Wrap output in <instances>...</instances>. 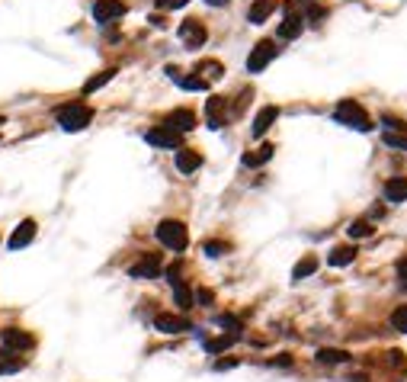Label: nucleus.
<instances>
[{
	"label": "nucleus",
	"instance_id": "nucleus-1",
	"mask_svg": "<svg viewBox=\"0 0 407 382\" xmlns=\"http://www.w3.org/2000/svg\"><path fill=\"white\" fill-rule=\"evenodd\" d=\"M55 119H58V125L64 132H81V129H87L90 125V119H93V109L87 107V103H64V107H58L55 109Z\"/></svg>",
	"mask_w": 407,
	"mask_h": 382
},
{
	"label": "nucleus",
	"instance_id": "nucleus-2",
	"mask_svg": "<svg viewBox=\"0 0 407 382\" xmlns=\"http://www.w3.org/2000/svg\"><path fill=\"white\" fill-rule=\"evenodd\" d=\"M333 119H337L340 125H350V129L356 132H369L372 129V119L369 113L356 103V100H340L337 109H333Z\"/></svg>",
	"mask_w": 407,
	"mask_h": 382
},
{
	"label": "nucleus",
	"instance_id": "nucleus-3",
	"mask_svg": "<svg viewBox=\"0 0 407 382\" xmlns=\"http://www.w3.org/2000/svg\"><path fill=\"white\" fill-rule=\"evenodd\" d=\"M158 241L164 247H170V251H186V245H189V235H186V225L183 222H177V219H164V222L158 225Z\"/></svg>",
	"mask_w": 407,
	"mask_h": 382
},
{
	"label": "nucleus",
	"instance_id": "nucleus-4",
	"mask_svg": "<svg viewBox=\"0 0 407 382\" xmlns=\"http://www.w3.org/2000/svg\"><path fill=\"white\" fill-rule=\"evenodd\" d=\"M205 39H209V32H205V26L199 23V20H186V23L180 26V42L186 48H202Z\"/></svg>",
	"mask_w": 407,
	"mask_h": 382
},
{
	"label": "nucleus",
	"instance_id": "nucleus-5",
	"mask_svg": "<svg viewBox=\"0 0 407 382\" xmlns=\"http://www.w3.org/2000/svg\"><path fill=\"white\" fill-rule=\"evenodd\" d=\"M273 58H276V46H273L270 39H266V42H260V46H256L254 52H250V58H247V71H250V74H260V71H263L266 64L273 62Z\"/></svg>",
	"mask_w": 407,
	"mask_h": 382
},
{
	"label": "nucleus",
	"instance_id": "nucleus-6",
	"mask_svg": "<svg viewBox=\"0 0 407 382\" xmlns=\"http://www.w3.org/2000/svg\"><path fill=\"white\" fill-rule=\"evenodd\" d=\"M158 273H160V257H158V254H144L138 264L128 267V276H132V280H154Z\"/></svg>",
	"mask_w": 407,
	"mask_h": 382
},
{
	"label": "nucleus",
	"instance_id": "nucleus-7",
	"mask_svg": "<svg viewBox=\"0 0 407 382\" xmlns=\"http://www.w3.org/2000/svg\"><path fill=\"white\" fill-rule=\"evenodd\" d=\"M122 13H125V4L122 0H97L93 4V20L97 23H113Z\"/></svg>",
	"mask_w": 407,
	"mask_h": 382
},
{
	"label": "nucleus",
	"instance_id": "nucleus-8",
	"mask_svg": "<svg viewBox=\"0 0 407 382\" xmlns=\"http://www.w3.org/2000/svg\"><path fill=\"white\" fill-rule=\"evenodd\" d=\"M148 145L154 148H180V132H174L170 125H158L148 132Z\"/></svg>",
	"mask_w": 407,
	"mask_h": 382
},
{
	"label": "nucleus",
	"instance_id": "nucleus-9",
	"mask_svg": "<svg viewBox=\"0 0 407 382\" xmlns=\"http://www.w3.org/2000/svg\"><path fill=\"white\" fill-rule=\"evenodd\" d=\"M154 328H158L160 334H183V331H189V321L180 318V315L160 312L158 318H154Z\"/></svg>",
	"mask_w": 407,
	"mask_h": 382
},
{
	"label": "nucleus",
	"instance_id": "nucleus-10",
	"mask_svg": "<svg viewBox=\"0 0 407 382\" xmlns=\"http://www.w3.org/2000/svg\"><path fill=\"white\" fill-rule=\"evenodd\" d=\"M205 116H209V129H221L228 119V100L225 97H212L205 103Z\"/></svg>",
	"mask_w": 407,
	"mask_h": 382
},
{
	"label": "nucleus",
	"instance_id": "nucleus-11",
	"mask_svg": "<svg viewBox=\"0 0 407 382\" xmlns=\"http://www.w3.org/2000/svg\"><path fill=\"white\" fill-rule=\"evenodd\" d=\"M164 125H170L174 132H193L196 129V116H193V109H174V113L167 116V123Z\"/></svg>",
	"mask_w": 407,
	"mask_h": 382
},
{
	"label": "nucleus",
	"instance_id": "nucleus-12",
	"mask_svg": "<svg viewBox=\"0 0 407 382\" xmlns=\"http://www.w3.org/2000/svg\"><path fill=\"white\" fill-rule=\"evenodd\" d=\"M0 341H4V347L7 350H29L36 341H32V334H26V331H16V328H7L4 334H0Z\"/></svg>",
	"mask_w": 407,
	"mask_h": 382
},
{
	"label": "nucleus",
	"instance_id": "nucleus-13",
	"mask_svg": "<svg viewBox=\"0 0 407 382\" xmlns=\"http://www.w3.org/2000/svg\"><path fill=\"white\" fill-rule=\"evenodd\" d=\"M32 238H36V222H32V219H26V222H20L13 228V235H10V247H13V251H20V247L29 245Z\"/></svg>",
	"mask_w": 407,
	"mask_h": 382
},
{
	"label": "nucleus",
	"instance_id": "nucleus-14",
	"mask_svg": "<svg viewBox=\"0 0 407 382\" xmlns=\"http://www.w3.org/2000/svg\"><path fill=\"white\" fill-rule=\"evenodd\" d=\"M202 168V154L199 151H189V148H183V151H177V170L180 174H193V170Z\"/></svg>",
	"mask_w": 407,
	"mask_h": 382
},
{
	"label": "nucleus",
	"instance_id": "nucleus-15",
	"mask_svg": "<svg viewBox=\"0 0 407 382\" xmlns=\"http://www.w3.org/2000/svg\"><path fill=\"white\" fill-rule=\"evenodd\" d=\"M385 199L388 203H404L407 199V177H392L385 184Z\"/></svg>",
	"mask_w": 407,
	"mask_h": 382
},
{
	"label": "nucleus",
	"instance_id": "nucleus-16",
	"mask_svg": "<svg viewBox=\"0 0 407 382\" xmlns=\"http://www.w3.org/2000/svg\"><path fill=\"white\" fill-rule=\"evenodd\" d=\"M276 119H280V109H276V107H263L260 113H256V119H254V135L260 138L273 123H276Z\"/></svg>",
	"mask_w": 407,
	"mask_h": 382
},
{
	"label": "nucleus",
	"instance_id": "nucleus-17",
	"mask_svg": "<svg viewBox=\"0 0 407 382\" xmlns=\"http://www.w3.org/2000/svg\"><path fill=\"white\" fill-rule=\"evenodd\" d=\"M273 10H276V0H254V7L247 10V20L260 26V23L266 20V16L273 13Z\"/></svg>",
	"mask_w": 407,
	"mask_h": 382
},
{
	"label": "nucleus",
	"instance_id": "nucleus-18",
	"mask_svg": "<svg viewBox=\"0 0 407 382\" xmlns=\"http://www.w3.org/2000/svg\"><path fill=\"white\" fill-rule=\"evenodd\" d=\"M273 151H276V148L273 145H263V148H256V151H247L244 154V168H260V164H266V161L273 158Z\"/></svg>",
	"mask_w": 407,
	"mask_h": 382
},
{
	"label": "nucleus",
	"instance_id": "nucleus-19",
	"mask_svg": "<svg viewBox=\"0 0 407 382\" xmlns=\"http://www.w3.org/2000/svg\"><path fill=\"white\" fill-rule=\"evenodd\" d=\"M280 36L282 39H298V36H302V16H298V13H286V23L280 26Z\"/></svg>",
	"mask_w": 407,
	"mask_h": 382
},
{
	"label": "nucleus",
	"instance_id": "nucleus-20",
	"mask_svg": "<svg viewBox=\"0 0 407 382\" xmlns=\"http://www.w3.org/2000/svg\"><path fill=\"white\" fill-rule=\"evenodd\" d=\"M315 270H317V260H315V254H311V257H305V260H298V264H295L292 280H305V276H311Z\"/></svg>",
	"mask_w": 407,
	"mask_h": 382
},
{
	"label": "nucleus",
	"instance_id": "nucleus-21",
	"mask_svg": "<svg viewBox=\"0 0 407 382\" xmlns=\"http://www.w3.org/2000/svg\"><path fill=\"white\" fill-rule=\"evenodd\" d=\"M353 257H356L353 247H333V251H331V267H347Z\"/></svg>",
	"mask_w": 407,
	"mask_h": 382
},
{
	"label": "nucleus",
	"instance_id": "nucleus-22",
	"mask_svg": "<svg viewBox=\"0 0 407 382\" xmlns=\"http://www.w3.org/2000/svg\"><path fill=\"white\" fill-rule=\"evenodd\" d=\"M113 74H116V71L109 68V71H103V74L90 77V81L83 84V93H93V90H99V87H103V84H109V81H113Z\"/></svg>",
	"mask_w": 407,
	"mask_h": 382
},
{
	"label": "nucleus",
	"instance_id": "nucleus-23",
	"mask_svg": "<svg viewBox=\"0 0 407 382\" xmlns=\"http://www.w3.org/2000/svg\"><path fill=\"white\" fill-rule=\"evenodd\" d=\"M174 296H177V306H180V308H193V302H196L193 292H189L183 283H174Z\"/></svg>",
	"mask_w": 407,
	"mask_h": 382
},
{
	"label": "nucleus",
	"instance_id": "nucleus-24",
	"mask_svg": "<svg viewBox=\"0 0 407 382\" xmlns=\"http://www.w3.org/2000/svg\"><path fill=\"white\" fill-rule=\"evenodd\" d=\"M372 235V222L369 219H356L353 225H350V238H369Z\"/></svg>",
	"mask_w": 407,
	"mask_h": 382
},
{
	"label": "nucleus",
	"instance_id": "nucleus-25",
	"mask_svg": "<svg viewBox=\"0 0 407 382\" xmlns=\"http://www.w3.org/2000/svg\"><path fill=\"white\" fill-rule=\"evenodd\" d=\"M177 84H180L183 90H205L209 81H205V77H177Z\"/></svg>",
	"mask_w": 407,
	"mask_h": 382
},
{
	"label": "nucleus",
	"instance_id": "nucleus-26",
	"mask_svg": "<svg viewBox=\"0 0 407 382\" xmlns=\"http://www.w3.org/2000/svg\"><path fill=\"white\" fill-rule=\"evenodd\" d=\"M221 71H225V68H221L219 62H202V64L196 68V74H205V81H209V77L215 81V77H221Z\"/></svg>",
	"mask_w": 407,
	"mask_h": 382
},
{
	"label": "nucleus",
	"instance_id": "nucleus-27",
	"mask_svg": "<svg viewBox=\"0 0 407 382\" xmlns=\"http://www.w3.org/2000/svg\"><path fill=\"white\" fill-rule=\"evenodd\" d=\"M392 325H394V331H401V334H407V306L394 308V315H392Z\"/></svg>",
	"mask_w": 407,
	"mask_h": 382
},
{
	"label": "nucleus",
	"instance_id": "nucleus-28",
	"mask_svg": "<svg viewBox=\"0 0 407 382\" xmlns=\"http://www.w3.org/2000/svg\"><path fill=\"white\" fill-rule=\"evenodd\" d=\"M234 337H237V334H228V337H219V341H209V344H205V350H209V353L225 350V347H231V344H234Z\"/></svg>",
	"mask_w": 407,
	"mask_h": 382
},
{
	"label": "nucleus",
	"instance_id": "nucleus-29",
	"mask_svg": "<svg viewBox=\"0 0 407 382\" xmlns=\"http://www.w3.org/2000/svg\"><path fill=\"white\" fill-rule=\"evenodd\" d=\"M317 360H321V363H343L347 353H343V350H321V353H317Z\"/></svg>",
	"mask_w": 407,
	"mask_h": 382
},
{
	"label": "nucleus",
	"instance_id": "nucleus-30",
	"mask_svg": "<svg viewBox=\"0 0 407 382\" xmlns=\"http://www.w3.org/2000/svg\"><path fill=\"white\" fill-rule=\"evenodd\" d=\"M225 251H228L225 241H205V254H209V257H221Z\"/></svg>",
	"mask_w": 407,
	"mask_h": 382
},
{
	"label": "nucleus",
	"instance_id": "nucleus-31",
	"mask_svg": "<svg viewBox=\"0 0 407 382\" xmlns=\"http://www.w3.org/2000/svg\"><path fill=\"white\" fill-rule=\"evenodd\" d=\"M385 145H388V148H401V151H407V138H404V135H394V132H388V135H385Z\"/></svg>",
	"mask_w": 407,
	"mask_h": 382
},
{
	"label": "nucleus",
	"instance_id": "nucleus-32",
	"mask_svg": "<svg viewBox=\"0 0 407 382\" xmlns=\"http://www.w3.org/2000/svg\"><path fill=\"white\" fill-rule=\"evenodd\" d=\"M189 0H158V7L160 10H180V7H186Z\"/></svg>",
	"mask_w": 407,
	"mask_h": 382
},
{
	"label": "nucleus",
	"instance_id": "nucleus-33",
	"mask_svg": "<svg viewBox=\"0 0 407 382\" xmlns=\"http://www.w3.org/2000/svg\"><path fill=\"white\" fill-rule=\"evenodd\" d=\"M382 123L388 125V129H394V132H407V123H401V119H392V116H382Z\"/></svg>",
	"mask_w": 407,
	"mask_h": 382
},
{
	"label": "nucleus",
	"instance_id": "nucleus-34",
	"mask_svg": "<svg viewBox=\"0 0 407 382\" xmlns=\"http://www.w3.org/2000/svg\"><path fill=\"white\" fill-rule=\"evenodd\" d=\"M398 280H401V289H407V257L398 264Z\"/></svg>",
	"mask_w": 407,
	"mask_h": 382
},
{
	"label": "nucleus",
	"instance_id": "nucleus-35",
	"mask_svg": "<svg viewBox=\"0 0 407 382\" xmlns=\"http://www.w3.org/2000/svg\"><path fill=\"white\" fill-rule=\"evenodd\" d=\"M196 299L202 302V306H212V292H209V289H199V292H196Z\"/></svg>",
	"mask_w": 407,
	"mask_h": 382
},
{
	"label": "nucleus",
	"instance_id": "nucleus-36",
	"mask_svg": "<svg viewBox=\"0 0 407 382\" xmlns=\"http://www.w3.org/2000/svg\"><path fill=\"white\" fill-rule=\"evenodd\" d=\"M205 4H209V7H225L228 0H205Z\"/></svg>",
	"mask_w": 407,
	"mask_h": 382
}]
</instances>
